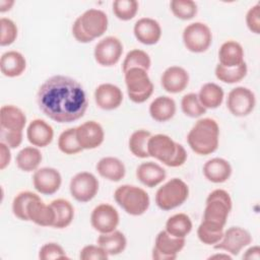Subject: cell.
Returning <instances> with one entry per match:
<instances>
[{
  "label": "cell",
  "mask_w": 260,
  "mask_h": 260,
  "mask_svg": "<svg viewBox=\"0 0 260 260\" xmlns=\"http://www.w3.org/2000/svg\"><path fill=\"white\" fill-rule=\"evenodd\" d=\"M37 103L47 117L58 123H71L80 119L88 106L82 85L60 74L48 78L40 86Z\"/></svg>",
  "instance_id": "1"
},
{
  "label": "cell",
  "mask_w": 260,
  "mask_h": 260,
  "mask_svg": "<svg viewBox=\"0 0 260 260\" xmlns=\"http://www.w3.org/2000/svg\"><path fill=\"white\" fill-rule=\"evenodd\" d=\"M219 127L215 120L203 118L198 120L187 135L190 148L197 154L207 155L218 147Z\"/></svg>",
  "instance_id": "2"
},
{
  "label": "cell",
  "mask_w": 260,
  "mask_h": 260,
  "mask_svg": "<svg viewBox=\"0 0 260 260\" xmlns=\"http://www.w3.org/2000/svg\"><path fill=\"white\" fill-rule=\"evenodd\" d=\"M147 151L149 156L171 168L180 167L187 159L184 146L166 134L151 135L147 142Z\"/></svg>",
  "instance_id": "3"
},
{
  "label": "cell",
  "mask_w": 260,
  "mask_h": 260,
  "mask_svg": "<svg viewBox=\"0 0 260 260\" xmlns=\"http://www.w3.org/2000/svg\"><path fill=\"white\" fill-rule=\"evenodd\" d=\"M116 202L130 215H141L149 207L150 199L145 190L134 185H122L114 193Z\"/></svg>",
  "instance_id": "4"
},
{
  "label": "cell",
  "mask_w": 260,
  "mask_h": 260,
  "mask_svg": "<svg viewBox=\"0 0 260 260\" xmlns=\"http://www.w3.org/2000/svg\"><path fill=\"white\" fill-rule=\"evenodd\" d=\"M188 196V185L179 178H173L157 189L155 203L162 210H171L182 205Z\"/></svg>",
  "instance_id": "5"
},
{
  "label": "cell",
  "mask_w": 260,
  "mask_h": 260,
  "mask_svg": "<svg viewBox=\"0 0 260 260\" xmlns=\"http://www.w3.org/2000/svg\"><path fill=\"white\" fill-rule=\"evenodd\" d=\"M124 74L129 99L136 104L146 102L153 92V83L147 71L142 68H131Z\"/></svg>",
  "instance_id": "6"
},
{
  "label": "cell",
  "mask_w": 260,
  "mask_h": 260,
  "mask_svg": "<svg viewBox=\"0 0 260 260\" xmlns=\"http://www.w3.org/2000/svg\"><path fill=\"white\" fill-rule=\"evenodd\" d=\"M232 198L226 191L222 189L213 190L206 198L203 220L215 222L224 226L232 210Z\"/></svg>",
  "instance_id": "7"
},
{
  "label": "cell",
  "mask_w": 260,
  "mask_h": 260,
  "mask_svg": "<svg viewBox=\"0 0 260 260\" xmlns=\"http://www.w3.org/2000/svg\"><path fill=\"white\" fill-rule=\"evenodd\" d=\"M183 42L188 51L203 53L211 45L212 34L205 23L193 22L184 28Z\"/></svg>",
  "instance_id": "8"
},
{
  "label": "cell",
  "mask_w": 260,
  "mask_h": 260,
  "mask_svg": "<svg viewBox=\"0 0 260 260\" xmlns=\"http://www.w3.org/2000/svg\"><path fill=\"white\" fill-rule=\"evenodd\" d=\"M255 105V94L247 87H235L228 94L226 107L229 111L236 117H245L249 115L254 110Z\"/></svg>",
  "instance_id": "9"
},
{
  "label": "cell",
  "mask_w": 260,
  "mask_h": 260,
  "mask_svg": "<svg viewBox=\"0 0 260 260\" xmlns=\"http://www.w3.org/2000/svg\"><path fill=\"white\" fill-rule=\"evenodd\" d=\"M72 197L79 202H88L99 191V181L94 175L88 172L76 174L69 185Z\"/></svg>",
  "instance_id": "10"
},
{
  "label": "cell",
  "mask_w": 260,
  "mask_h": 260,
  "mask_svg": "<svg viewBox=\"0 0 260 260\" xmlns=\"http://www.w3.org/2000/svg\"><path fill=\"white\" fill-rule=\"evenodd\" d=\"M185 246V238H177L166 230L160 231L154 242L152 258L154 260H174Z\"/></svg>",
  "instance_id": "11"
},
{
  "label": "cell",
  "mask_w": 260,
  "mask_h": 260,
  "mask_svg": "<svg viewBox=\"0 0 260 260\" xmlns=\"http://www.w3.org/2000/svg\"><path fill=\"white\" fill-rule=\"evenodd\" d=\"M251 243L252 236L247 230L241 226H231L223 233L221 240L213 246L216 250H223L237 256L243 248Z\"/></svg>",
  "instance_id": "12"
},
{
  "label": "cell",
  "mask_w": 260,
  "mask_h": 260,
  "mask_svg": "<svg viewBox=\"0 0 260 260\" xmlns=\"http://www.w3.org/2000/svg\"><path fill=\"white\" fill-rule=\"evenodd\" d=\"M123 53V45L116 37H106L101 40L94 47L95 61L106 67L117 64Z\"/></svg>",
  "instance_id": "13"
},
{
  "label": "cell",
  "mask_w": 260,
  "mask_h": 260,
  "mask_svg": "<svg viewBox=\"0 0 260 260\" xmlns=\"http://www.w3.org/2000/svg\"><path fill=\"white\" fill-rule=\"evenodd\" d=\"M76 19L85 35L92 41L95 38L103 36L108 28V16L100 9L90 8L84 11Z\"/></svg>",
  "instance_id": "14"
},
{
  "label": "cell",
  "mask_w": 260,
  "mask_h": 260,
  "mask_svg": "<svg viewBox=\"0 0 260 260\" xmlns=\"http://www.w3.org/2000/svg\"><path fill=\"white\" fill-rule=\"evenodd\" d=\"M119 213L114 206L102 203L95 206L90 215L92 228L101 234L110 233L116 230L119 224Z\"/></svg>",
  "instance_id": "15"
},
{
  "label": "cell",
  "mask_w": 260,
  "mask_h": 260,
  "mask_svg": "<svg viewBox=\"0 0 260 260\" xmlns=\"http://www.w3.org/2000/svg\"><path fill=\"white\" fill-rule=\"evenodd\" d=\"M62 183V177L58 170L54 168H41L37 170L32 176V184L35 189L44 195H52L56 193Z\"/></svg>",
  "instance_id": "16"
},
{
  "label": "cell",
  "mask_w": 260,
  "mask_h": 260,
  "mask_svg": "<svg viewBox=\"0 0 260 260\" xmlns=\"http://www.w3.org/2000/svg\"><path fill=\"white\" fill-rule=\"evenodd\" d=\"M76 138L82 149H93L104 142L105 132L100 123L87 121L76 127Z\"/></svg>",
  "instance_id": "17"
},
{
  "label": "cell",
  "mask_w": 260,
  "mask_h": 260,
  "mask_svg": "<svg viewBox=\"0 0 260 260\" xmlns=\"http://www.w3.org/2000/svg\"><path fill=\"white\" fill-rule=\"evenodd\" d=\"M94 101L102 110H115L123 102V92L115 84L102 83L94 90Z\"/></svg>",
  "instance_id": "18"
},
{
  "label": "cell",
  "mask_w": 260,
  "mask_h": 260,
  "mask_svg": "<svg viewBox=\"0 0 260 260\" xmlns=\"http://www.w3.org/2000/svg\"><path fill=\"white\" fill-rule=\"evenodd\" d=\"M160 83L166 91L170 93H178L187 87L189 83V74L180 66H171L164 71Z\"/></svg>",
  "instance_id": "19"
},
{
  "label": "cell",
  "mask_w": 260,
  "mask_h": 260,
  "mask_svg": "<svg viewBox=\"0 0 260 260\" xmlns=\"http://www.w3.org/2000/svg\"><path fill=\"white\" fill-rule=\"evenodd\" d=\"M135 38L144 45H154L161 37V27L153 18L142 17L134 24Z\"/></svg>",
  "instance_id": "20"
},
{
  "label": "cell",
  "mask_w": 260,
  "mask_h": 260,
  "mask_svg": "<svg viewBox=\"0 0 260 260\" xmlns=\"http://www.w3.org/2000/svg\"><path fill=\"white\" fill-rule=\"evenodd\" d=\"M26 137L34 146L45 147L52 142L54 130L45 120L35 119L29 123L26 129Z\"/></svg>",
  "instance_id": "21"
},
{
  "label": "cell",
  "mask_w": 260,
  "mask_h": 260,
  "mask_svg": "<svg viewBox=\"0 0 260 260\" xmlns=\"http://www.w3.org/2000/svg\"><path fill=\"white\" fill-rule=\"evenodd\" d=\"M26 212L28 220H31L36 224L41 226H53L55 220V212L52 206L50 204L47 205L44 203L40 196L28 203Z\"/></svg>",
  "instance_id": "22"
},
{
  "label": "cell",
  "mask_w": 260,
  "mask_h": 260,
  "mask_svg": "<svg viewBox=\"0 0 260 260\" xmlns=\"http://www.w3.org/2000/svg\"><path fill=\"white\" fill-rule=\"evenodd\" d=\"M203 175L212 183H223L228 181L232 175L231 164L221 157L208 159L203 166Z\"/></svg>",
  "instance_id": "23"
},
{
  "label": "cell",
  "mask_w": 260,
  "mask_h": 260,
  "mask_svg": "<svg viewBox=\"0 0 260 260\" xmlns=\"http://www.w3.org/2000/svg\"><path fill=\"white\" fill-rule=\"evenodd\" d=\"M25 124V114L19 108L12 105L2 106L0 110V128L22 132Z\"/></svg>",
  "instance_id": "24"
},
{
  "label": "cell",
  "mask_w": 260,
  "mask_h": 260,
  "mask_svg": "<svg viewBox=\"0 0 260 260\" xmlns=\"http://www.w3.org/2000/svg\"><path fill=\"white\" fill-rule=\"evenodd\" d=\"M166 171L158 164L153 161L142 162L136 170L137 179L146 187L153 188L166 179Z\"/></svg>",
  "instance_id": "25"
},
{
  "label": "cell",
  "mask_w": 260,
  "mask_h": 260,
  "mask_svg": "<svg viewBox=\"0 0 260 260\" xmlns=\"http://www.w3.org/2000/svg\"><path fill=\"white\" fill-rule=\"evenodd\" d=\"M26 67L24 56L17 51H8L2 54L0 69L4 76L17 77L23 73Z\"/></svg>",
  "instance_id": "26"
},
{
  "label": "cell",
  "mask_w": 260,
  "mask_h": 260,
  "mask_svg": "<svg viewBox=\"0 0 260 260\" xmlns=\"http://www.w3.org/2000/svg\"><path fill=\"white\" fill-rule=\"evenodd\" d=\"M98 173L105 179L112 182H119L125 177L126 169L122 160L113 156L101 158L96 164Z\"/></svg>",
  "instance_id": "27"
},
{
  "label": "cell",
  "mask_w": 260,
  "mask_h": 260,
  "mask_svg": "<svg viewBox=\"0 0 260 260\" xmlns=\"http://www.w3.org/2000/svg\"><path fill=\"white\" fill-rule=\"evenodd\" d=\"M219 64L225 67H236L244 61L243 47L236 41L224 42L218 51Z\"/></svg>",
  "instance_id": "28"
},
{
  "label": "cell",
  "mask_w": 260,
  "mask_h": 260,
  "mask_svg": "<svg viewBox=\"0 0 260 260\" xmlns=\"http://www.w3.org/2000/svg\"><path fill=\"white\" fill-rule=\"evenodd\" d=\"M149 114L157 122L169 121L176 114V103L170 96H157L149 105Z\"/></svg>",
  "instance_id": "29"
},
{
  "label": "cell",
  "mask_w": 260,
  "mask_h": 260,
  "mask_svg": "<svg viewBox=\"0 0 260 260\" xmlns=\"http://www.w3.org/2000/svg\"><path fill=\"white\" fill-rule=\"evenodd\" d=\"M96 243L102 247L109 255L121 254L127 245V240L124 234L120 231H113L106 234H101L96 240Z\"/></svg>",
  "instance_id": "30"
},
{
  "label": "cell",
  "mask_w": 260,
  "mask_h": 260,
  "mask_svg": "<svg viewBox=\"0 0 260 260\" xmlns=\"http://www.w3.org/2000/svg\"><path fill=\"white\" fill-rule=\"evenodd\" d=\"M50 205L52 206L55 212V220L53 228L55 229H64L67 228L73 220L74 217V208L72 204L66 199H55Z\"/></svg>",
  "instance_id": "31"
},
{
  "label": "cell",
  "mask_w": 260,
  "mask_h": 260,
  "mask_svg": "<svg viewBox=\"0 0 260 260\" xmlns=\"http://www.w3.org/2000/svg\"><path fill=\"white\" fill-rule=\"evenodd\" d=\"M223 89L216 83L207 82L199 90L198 99L205 109H216L223 101Z\"/></svg>",
  "instance_id": "32"
},
{
  "label": "cell",
  "mask_w": 260,
  "mask_h": 260,
  "mask_svg": "<svg viewBox=\"0 0 260 260\" xmlns=\"http://www.w3.org/2000/svg\"><path fill=\"white\" fill-rule=\"evenodd\" d=\"M42 153L37 147L26 146L16 155V166L23 172H32L42 161Z\"/></svg>",
  "instance_id": "33"
},
{
  "label": "cell",
  "mask_w": 260,
  "mask_h": 260,
  "mask_svg": "<svg viewBox=\"0 0 260 260\" xmlns=\"http://www.w3.org/2000/svg\"><path fill=\"white\" fill-rule=\"evenodd\" d=\"M191 218L185 213H177L169 217L166 222V231L177 238H185L192 231Z\"/></svg>",
  "instance_id": "34"
},
{
  "label": "cell",
  "mask_w": 260,
  "mask_h": 260,
  "mask_svg": "<svg viewBox=\"0 0 260 260\" xmlns=\"http://www.w3.org/2000/svg\"><path fill=\"white\" fill-rule=\"evenodd\" d=\"M223 228L218 223L202 220L197 229L198 239L205 245H215L222 238Z\"/></svg>",
  "instance_id": "35"
},
{
  "label": "cell",
  "mask_w": 260,
  "mask_h": 260,
  "mask_svg": "<svg viewBox=\"0 0 260 260\" xmlns=\"http://www.w3.org/2000/svg\"><path fill=\"white\" fill-rule=\"evenodd\" d=\"M247 70V64L245 62L236 67H225L218 63L215 67V76L220 81L232 84L241 81L246 76Z\"/></svg>",
  "instance_id": "36"
},
{
  "label": "cell",
  "mask_w": 260,
  "mask_h": 260,
  "mask_svg": "<svg viewBox=\"0 0 260 260\" xmlns=\"http://www.w3.org/2000/svg\"><path fill=\"white\" fill-rule=\"evenodd\" d=\"M151 133L147 130L140 129L134 131L129 138V149L136 156L140 158H146L149 156L147 151V142Z\"/></svg>",
  "instance_id": "37"
},
{
  "label": "cell",
  "mask_w": 260,
  "mask_h": 260,
  "mask_svg": "<svg viewBox=\"0 0 260 260\" xmlns=\"http://www.w3.org/2000/svg\"><path fill=\"white\" fill-rule=\"evenodd\" d=\"M150 65L151 61L149 55L142 50L134 49L127 53L122 64V69L124 73L131 68H142L147 71Z\"/></svg>",
  "instance_id": "38"
},
{
  "label": "cell",
  "mask_w": 260,
  "mask_h": 260,
  "mask_svg": "<svg viewBox=\"0 0 260 260\" xmlns=\"http://www.w3.org/2000/svg\"><path fill=\"white\" fill-rule=\"evenodd\" d=\"M58 147L65 154H75L82 150L76 138V128H68L60 134Z\"/></svg>",
  "instance_id": "39"
},
{
  "label": "cell",
  "mask_w": 260,
  "mask_h": 260,
  "mask_svg": "<svg viewBox=\"0 0 260 260\" xmlns=\"http://www.w3.org/2000/svg\"><path fill=\"white\" fill-rule=\"evenodd\" d=\"M173 14L182 19L188 20L197 14V4L193 0H172L170 3Z\"/></svg>",
  "instance_id": "40"
},
{
  "label": "cell",
  "mask_w": 260,
  "mask_h": 260,
  "mask_svg": "<svg viewBox=\"0 0 260 260\" xmlns=\"http://www.w3.org/2000/svg\"><path fill=\"white\" fill-rule=\"evenodd\" d=\"M181 109L183 113L190 118H197L206 113V109L201 105L198 94L194 92L187 93L182 98Z\"/></svg>",
  "instance_id": "41"
},
{
  "label": "cell",
  "mask_w": 260,
  "mask_h": 260,
  "mask_svg": "<svg viewBox=\"0 0 260 260\" xmlns=\"http://www.w3.org/2000/svg\"><path fill=\"white\" fill-rule=\"evenodd\" d=\"M136 0H116L113 2V12L117 18L127 21L132 19L138 11Z\"/></svg>",
  "instance_id": "42"
},
{
  "label": "cell",
  "mask_w": 260,
  "mask_h": 260,
  "mask_svg": "<svg viewBox=\"0 0 260 260\" xmlns=\"http://www.w3.org/2000/svg\"><path fill=\"white\" fill-rule=\"evenodd\" d=\"M39 195H37L36 193H32L30 191H23V192H20L19 194H17L12 201L13 214L21 220H28L27 212H26L27 205L31 200H34Z\"/></svg>",
  "instance_id": "43"
},
{
  "label": "cell",
  "mask_w": 260,
  "mask_h": 260,
  "mask_svg": "<svg viewBox=\"0 0 260 260\" xmlns=\"http://www.w3.org/2000/svg\"><path fill=\"white\" fill-rule=\"evenodd\" d=\"M0 45L1 46H9L11 45L17 37V27L16 24L9 18L2 17L0 19Z\"/></svg>",
  "instance_id": "44"
},
{
  "label": "cell",
  "mask_w": 260,
  "mask_h": 260,
  "mask_svg": "<svg viewBox=\"0 0 260 260\" xmlns=\"http://www.w3.org/2000/svg\"><path fill=\"white\" fill-rule=\"evenodd\" d=\"M39 258L41 260H59L69 259L63 248L57 243L45 244L39 252Z\"/></svg>",
  "instance_id": "45"
},
{
  "label": "cell",
  "mask_w": 260,
  "mask_h": 260,
  "mask_svg": "<svg viewBox=\"0 0 260 260\" xmlns=\"http://www.w3.org/2000/svg\"><path fill=\"white\" fill-rule=\"evenodd\" d=\"M109 254L99 245H87L80 251L79 258L81 260H107Z\"/></svg>",
  "instance_id": "46"
},
{
  "label": "cell",
  "mask_w": 260,
  "mask_h": 260,
  "mask_svg": "<svg viewBox=\"0 0 260 260\" xmlns=\"http://www.w3.org/2000/svg\"><path fill=\"white\" fill-rule=\"evenodd\" d=\"M246 23L248 28L254 32H260V4H256L249 9L246 14Z\"/></svg>",
  "instance_id": "47"
},
{
  "label": "cell",
  "mask_w": 260,
  "mask_h": 260,
  "mask_svg": "<svg viewBox=\"0 0 260 260\" xmlns=\"http://www.w3.org/2000/svg\"><path fill=\"white\" fill-rule=\"evenodd\" d=\"M0 138L1 142L5 143L10 148L18 147L22 142V132L9 131L0 128Z\"/></svg>",
  "instance_id": "48"
},
{
  "label": "cell",
  "mask_w": 260,
  "mask_h": 260,
  "mask_svg": "<svg viewBox=\"0 0 260 260\" xmlns=\"http://www.w3.org/2000/svg\"><path fill=\"white\" fill-rule=\"evenodd\" d=\"M72 35L73 37L75 38L76 41H78L79 43H89L91 42L92 40L90 38H88L85 32L82 30L79 22L77 19H75V21L73 22V25H72Z\"/></svg>",
  "instance_id": "49"
},
{
  "label": "cell",
  "mask_w": 260,
  "mask_h": 260,
  "mask_svg": "<svg viewBox=\"0 0 260 260\" xmlns=\"http://www.w3.org/2000/svg\"><path fill=\"white\" fill-rule=\"evenodd\" d=\"M10 147H8L5 143L0 142V169L4 170L10 162L11 153Z\"/></svg>",
  "instance_id": "50"
},
{
  "label": "cell",
  "mask_w": 260,
  "mask_h": 260,
  "mask_svg": "<svg viewBox=\"0 0 260 260\" xmlns=\"http://www.w3.org/2000/svg\"><path fill=\"white\" fill-rule=\"evenodd\" d=\"M243 258L259 260L260 259V248H259V246H254V247L249 248L246 251V253L243 255Z\"/></svg>",
  "instance_id": "51"
},
{
  "label": "cell",
  "mask_w": 260,
  "mask_h": 260,
  "mask_svg": "<svg viewBox=\"0 0 260 260\" xmlns=\"http://www.w3.org/2000/svg\"><path fill=\"white\" fill-rule=\"evenodd\" d=\"M14 1L13 0H1L0 1V12H6L11 9L13 6Z\"/></svg>",
  "instance_id": "52"
},
{
  "label": "cell",
  "mask_w": 260,
  "mask_h": 260,
  "mask_svg": "<svg viewBox=\"0 0 260 260\" xmlns=\"http://www.w3.org/2000/svg\"><path fill=\"white\" fill-rule=\"evenodd\" d=\"M214 258H223V259H231V256L229 255H223V254H216V255H213V256H210L209 259H214Z\"/></svg>",
  "instance_id": "53"
}]
</instances>
